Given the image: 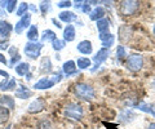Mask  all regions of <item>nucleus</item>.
I'll return each instance as SVG.
<instances>
[{
    "label": "nucleus",
    "mask_w": 155,
    "mask_h": 129,
    "mask_svg": "<svg viewBox=\"0 0 155 129\" xmlns=\"http://www.w3.org/2000/svg\"><path fill=\"white\" fill-rule=\"evenodd\" d=\"M109 56H110V49H106V48H101V49L97 52L96 56L93 57V62H94V66H93V69H92L91 71L92 73H94V71L100 67L101 65L104 63V62L109 58Z\"/></svg>",
    "instance_id": "0eeeda50"
},
{
    "label": "nucleus",
    "mask_w": 155,
    "mask_h": 129,
    "mask_svg": "<svg viewBox=\"0 0 155 129\" xmlns=\"http://www.w3.org/2000/svg\"><path fill=\"white\" fill-rule=\"evenodd\" d=\"M57 39V35H56V32L54 31H52V30H45L44 32H43V35H41V41H43V44L47 41H49V43H53Z\"/></svg>",
    "instance_id": "b1692460"
},
{
    "label": "nucleus",
    "mask_w": 155,
    "mask_h": 129,
    "mask_svg": "<svg viewBox=\"0 0 155 129\" xmlns=\"http://www.w3.org/2000/svg\"><path fill=\"white\" fill-rule=\"evenodd\" d=\"M5 129H11V127H9V125H8V127H7V128H5Z\"/></svg>",
    "instance_id": "49530a36"
},
{
    "label": "nucleus",
    "mask_w": 155,
    "mask_h": 129,
    "mask_svg": "<svg viewBox=\"0 0 155 129\" xmlns=\"http://www.w3.org/2000/svg\"><path fill=\"white\" fill-rule=\"evenodd\" d=\"M28 11V4L27 3H21L18 5V9H17V16H19V17H23L26 14V12Z\"/></svg>",
    "instance_id": "cd10ccee"
},
{
    "label": "nucleus",
    "mask_w": 155,
    "mask_h": 129,
    "mask_svg": "<svg viewBox=\"0 0 155 129\" xmlns=\"http://www.w3.org/2000/svg\"><path fill=\"white\" fill-rule=\"evenodd\" d=\"M153 32H154V36H155V25H154V27H153Z\"/></svg>",
    "instance_id": "a18cd8bd"
},
{
    "label": "nucleus",
    "mask_w": 155,
    "mask_h": 129,
    "mask_svg": "<svg viewBox=\"0 0 155 129\" xmlns=\"http://www.w3.org/2000/svg\"><path fill=\"white\" fill-rule=\"evenodd\" d=\"M16 85H17V82H16V79L13 78V79H11V80H9V82L7 83L5 87L2 88V90H3V92H8V90H12V89L16 88Z\"/></svg>",
    "instance_id": "7c9ffc66"
},
{
    "label": "nucleus",
    "mask_w": 155,
    "mask_h": 129,
    "mask_svg": "<svg viewBox=\"0 0 155 129\" xmlns=\"http://www.w3.org/2000/svg\"><path fill=\"white\" fill-rule=\"evenodd\" d=\"M147 112H149V114H151V115L155 118V105H149Z\"/></svg>",
    "instance_id": "4c0bfd02"
},
{
    "label": "nucleus",
    "mask_w": 155,
    "mask_h": 129,
    "mask_svg": "<svg viewBox=\"0 0 155 129\" xmlns=\"http://www.w3.org/2000/svg\"><path fill=\"white\" fill-rule=\"evenodd\" d=\"M64 114L67 118L75 119V120H81V118L84 115V111H83V107L79 103H69L65 107Z\"/></svg>",
    "instance_id": "20e7f679"
},
{
    "label": "nucleus",
    "mask_w": 155,
    "mask_h": 129,
    "mask_svg": "<svg viewBox=\"0 0 155 129\" xmlns=\"http://www.w3.org/2000/svg\"><path fill=\"white\" fill-rule=\"evenodd\" d=\"M45 108V99L44 98H36L35 101L30 103V106L27 108L28 114H39Z\"/></svg>",
    "instance_id": "9b49d317"
},
{
    "label": "nucleus",
    "mask_w": 155,
    "mask_h": 129,
    "mask_svg": "<svg viewBox=\"0 0 155 129\" xmlns=\"http://www.w3.org/2000/svg\"><path fill=\"white\" fill-rule=\"evenodd\" d=\"M19 61H21V56H19V54L12 56V60H11V63H9V66H11V67H14L16 62H19Z\"/></svg>",
    "instance_id": "e433bc0d"
},
{
    "label": "nucleus",
    "mask_w": 155,
    "mask_h": 129,
    "mask_svg": "<svg viewBox=\"0 0 155 129\" xmlns=\"http://www.w3.org/2000/svg\"><path fill=\"white\" fill-rule=\"evenodd\" d=\"M39 11H41V13H48L51 12V2H41L39 5Z\"/></svg>",
    "instance_id": "c756f323"
},
{
    "label": "nucleus",
    "mask_w": 155,
    "mask_h": 129,
    "mask_svg": "<svg viewBox=\"0 0 155 129\" xmlns=\"http://www.w3.org/2000/svg\"><path fill=\"white\" fill-rule=\"evenodd\" d=\"M62 80V74L61 73H54L51 74L49 76H45V78H41L39 82H36L34 84V89L38 90H47L51 89L52 87H54L57 83H60Z\"/></svg>",
    "instance_id": "f257e3e1"
},
{
    "label": "nucleus",
    "mask_w": 155,
    "mask_h": 129,
    "mask_svg": "<svg viewBox=\"0 0 155 129\" xmlns=\"http://www.w3.org/2000/svg\"><path fill=\"white\" fill-rule=\"evenodd\" d=\"M31 26V16L28 13H26L23 17H21V20H19L17 23H16V27H14V30H16V34L21 35L23 31L26 30L27 27Z\"/></svg>",
    "instance_id": "1a4fd4ad"
},
{
    "label": "nucleus",
    "mask_w": 155,
    "mask_h": 129,
    "mask_svg": "<svg viewBox=\"0 0 155 129\" xmlns=\"http://www.w3.org/2000/svg\"><path fill=\"white\" fill-rule=\"evenodd\" d=\"M28 9H31V12H32V13H36V12H38V8H36L35 5H34V4H31V5H28Z\"/></svg>",
    "instance_id": "a19ab883"
},
{
    "label": "nucleus",
    "mask_w": 155,
    "mask_h": 129,
    "mask_svg": "<svg viewBox=\"0 0 155 129\" xmlns=\"http://www.w3.org/2000/svg\"><path fill=\"white\" fill-rule=\"evenodd\" d=\"M105 17V8L102 7H96L94 9H92L91 13H89V18L91 21H98L101 18Z\"/></svg>",
    "instance_id": "6ab92c4d"
},
{
    "label": "nucleus",
    "mask_w": 155,
    "mask_h": 129,
    "mask_svg": "<svg viewBox=\"0 0 155 129\" xmlns=\"http://www.w3.org/2000/svg\"><path fill=\"white\" fill-rule=\"evenodd\" d=\"M75 95L84 101H92L96 97L94 88L88 83H80L75 85Z\"/></svg>",
    "instance_id": "f03ea898"
},
{
    "label": "nucleus",
    "mask_w": 155,
    "mask_h": 129,
    "mask_svg": "<svg viewBox=\"0 0 155 129\" xmlns=\"http://www.w3.org/2000/svg\"><path fill=\"white\" fill-rule=\"evenodd\" d=\"M26 36H27V39L30 40V41H32V43L38 41V39H39L38 26H36V25H31L30 27H28V30H27V34H26Z\"/></svg>",
    "instance_id": "5701e85b"
},
{
    "label": "nucleus",
    "mask_w": 155,
    "mask_h": 129,
    "mask_svg": "<svg viewBox=\"0 0 155 129\" xmlns=\"http://www.w3.org/2000/svg\"><path fill=\"white\" fill-rule=\"evenodd\" d=\"M116 57H118L120 61L127 58V53H125V49H124L123 45H119L118 48H116Z\"/></svg>",
    "instance_id": "2f4dec72"
},
{
    "label": "nucleus",
    "mask_w": 155,
    "mask_h": 129,
    "mask_svg": "<svg viewBox=\"0 0 155 129\" xmlns=\"http://www.w3.org/2000/svg\"><path fill=\"white\" fill-rule=\"evenodd\" d=\"M52 21H53V25H54V26H57L58 28H61V27H62V26H61V23H60V22H57V20H54V18H53Z\"/></svg>",
    "instance_id": "79ce46f5"
},
{
    "label": "nucleus",
    "mask_w": 155,
    "mask_h": 129,
    "mask_svg": "<svg viewBox=\"0 0 155 129\" xmlns=\"http://www.w3.org/2000/svg\"><path fill=\"white\" fill-rule=\"evenodd\" d=\"M16 97L17 98H21V99H27V98H30V97H32V92L28 88H26L25 85H19V87L17 88V90H16Z\"/></svg>",
    "instance_id": "a211bd4d"
},
{
    "label": "nucleus",
    "mask_w": 155,
    "mask_h": 129,
    "mask_svg": "<svg viewBox=\"0 0 155 129\" xmlns=\"http://www.w3.org/2000/svg\"><path fill=\"white\" fill-rule=\"evenodd\" d=\"M14 70H16V74L18 76H25L30 70V65L27 62H19L17 66H14Z\"/></svg>",
    "instance_id": "4be33fe9"
},
{
    "label": "nucleus",
    "mask_w": 155,
    "mask_h": 129,
    "mask_svg": "<svg viewBox=\"0 0 155 129\" xmlns=\"http://www.w3.org/2000/svg\"><path fill=\"white\" fill-rule=\"evenodd\" d=\"M0 63H3V65H7L8 63V61L5 58V56H3L2 53H0Z\"/></svg>",
    "instance_id": "ea45409f"
},
{
    "label": "nucleus",
    "mask_w": 155,
    "mask_h": 129,
    "mask_svg": "<svg viewBox=\"0 0 155 129\" xmlns=\"http://www.w3.org/2000/svg\"><path fill=\"white\" fill-rule=\"evenodd\" d=\"M0 49H3V50L9 49V43H8V41H5V43H0Z\"/></svg>",
    "instance_id": "58836bf2"
},
{
    "label": "nucleus",
    "mask_w": 155,
    "mask_h": 129,
    "mask_svg": "<svg viewBox=\"0 0 155 129\" xmlns=\"http://www.w3.org/2000/svg\"><path fill=\"white\" fill-rule=\"evenodd\" d=\"M71 5H72V3L70 2V0H65V2L57 3V7H58V8H70Z\"/></svg>",
    "instance_id": "c9c22d12"
},
{
    "label": "nucleus",
    "mask_w": 155,
    "mask_h": 129,
    "mask_svg": "<svg viewBox=\"0 0 155 129\" xmlns=\"http://www.w3.org/2000/svg\"><path fill=\"white\" fill-rule=\"evenodd\" d=\"M52 61L49 57H43L41 61H40V66H39V71L40 74H51L52 73Z\"/></svg>",
    "instance_id": "2eb2a0df"
},
{
    "label": "nucleus",
    "mask_w": 155,
    "mask_h": 129,
    "mask_svg": "<svg viewBox=\"0 0 155 129\" xmlns=\"http://www.w3.org/2000/svg\"><path fill=\"white\" fill-rule=\"evenodd\" d=\"M132 27L128 26V25H123L119 27V32H118V36H119V40L125 44V43H129L130 37H132Z\"/></svg>",
    "instance_id": "9d476101"
},
{
    "label": "nucleus",
    "mask_w": 155,
    "mask_h": 129,
    "mask_svg": "<svg viewBox=\"0 0 155 129\" xmlns=\"http://www.w3.org/2000/svg\"><path fill=\"white\" fill-rule=\"evenodd\" d=\"M154 87H155V82H154Z\"/></svg>",
    "instance_id": "de8ad7c7"
},
{
    "label": "nucleus",
    "mask_w": 155,
    "mask_h": 129,
    "mask_svg": "<svg viewBox=\"0 0 155 129\" xmlns=\"http://www.w3.org/2000/svg\"><path fill=\"white\" fill-rule=\"evenodd\" d=\"M78 65V67L80 70H85V69H89L91 65H92V61L88 58V57H80V58H78V61L75 62Z\"/></svg>",
    "instance_id": "393cba45"
},
{
    "label": "nucleus",
    "mask_w": 155,
    "mask_h": 129,
    "mask_svg": "<svg viewBox=\"0 0 155 129\" xmlns=\"http://www.w3.org/2000/svg\"><path fill=\"white\" fill-rule=\"evenodd\" d=\"M43 47L44 44L43 43H32V41H28L27 44L25 45V54L28 57V58L31 60H36L39 58V56H40V52L43 49Z\"/></svg>",
    "instance_id": "423d86ee"
},
{
    "label": "nucleus",
    "mask_w": 155,
    "mask_h": 129,
    "mask_svg": "<svg viewBox=\"0 0 155 129\" xmlns=\"http://www.w3.org/2000/svg\"><path fill=\"white\" fill-rule=\"evenodd\" d=\"M80 11L83 12V13H91L92 8H91V4H89V2H85V3H83V5H81Z\"/></svg>",
    "instance_id": "f704fd0d"
},
{
    "label": "nucleus",
    "mask_w": 155,
    "mask_h": 129,
    "mask_svg": "<svg viewBox=\"0 0 155 129\" xmlns=\"http://www.w3.org/2000/svg\"><path fill=\"white\" fill-rule=\"evenodd\" d=\"M76 50L81 54H91L93 52V45L89 40H81L76 47Z\"/></svg>",
    "instance_id": "ddd939ff"
},
{
    "label": "nucleus",
    "mask_w": 155,
    "mask_h": 129,
    "mask_svg": "<svg viewBox=\"0 0 155 129\" xmlns=\"http://www.w3.org/2000/svg\"><path fill=\"white\" fill-rule=\"evenodd\" d=\"M0 106L5 107L8 110H13L14 108V99L11 97V95H2L0 97Z\"/></svg>",
    "instance_id": "412c9836"
},
{
    "label": "nucleus",
    "mask_w": 155,
    "mask_h": 129,
    "mask_svg": "<svg viewBox=\"0 0 155 129\" xmlns=\"http://www.w3.org/2000/svg\"><path fill=\"white\" fill-rule=\"evenodd\" d=\"M125 66L132 73H138L143 67V57L137 53L129 54L127 56V60H125Z\"/></svg>",
    "instance_id": "7ed1b4c3"
},
{
    "label": "nucleus",
    "mask_w": 155,
    "mask_h": 129,
    "mask_svg": "<svg viewBox=\"0 0 155 129\" xmlns=\"http://www.w3.org/2000/svg\"><path fill=\"white\" fill-rule=\"evenodd\" d=\"M13 31V26L8 21H0V43H5L9 39V35Z\"/></svg>",
    "instance_id": "6e6552de"
},
{
    "label": "nucleus",
    "mask_w": 155,
    "mask_h": 129,
    "mask_svg": "<svg viewBox=\"0 0 155 129\" xmlns=\"http://www.w3.org/2000/svg\"><path fill=\"white\" fill-rule=\"evenodd\" d=\"M75 35H76V31H75V26L72 25H67L64 30V40L66 43H71L75 40Z\"/></svg>",
    "instance_id": "dca6fc26"
},
{
    "label": "nucleus",
    "mask_w": 155,
    "mask_h": 129,
    "mask_svg": "<svg viewBox=\"0 0 155 129\" xmlns=\"http://www.w3.org/2000/svg\"><path fill=\"white\" fill-rule=\"evenodd\" d=\"M8 80H9V74L5 73V71H3V70H0V89L3 87H5Z\"/></svg>",
    "instance_id": "bb28decb"
},
{
    "label": "nucleus",
    "mask_w": 155,
    "mask_h": 129,
    "mask_svg": "<svg viewBox=\"0 0 155 129\" xmlns=\"http://www.w3.org/2000/svg\"><path fill=\"white\" fill-rule=\"evenodd\" d=\"M97 30H98L100 34H106V32L110 31V23L107 18H101V20L97 21Z\"/></svg>",
    "instance_id": "aec40b11"
},
{
    "label": "nucleus",
    "mask_w": 155,
    "mask_h": 129,
    "mask_svg": "<svg viewBox=\"0 0 155 129\" xmlns=\"http://www.w3.org/2000/svg\"><path fill=\"white\" fill-rule=\"evenodd\" d=\"M138 7H140V3L136 2V0H124L119 4V9H120V13L123 16H133V14L138 11Z\"/></svg>",
    "instance_id": "39448f33"
},
{
    "label": "nucleus",
    "mask_w": 155,
    "mask_h": 129,
    "mask_svg": "<svg viewBox=\"0 0 155 129\" xmlns=\"http://www.w3.org/2000/svg\"><path fill=\"white\" fill-rule=\"evenodd\" d=\"M36 129H52V123L49 120H41L38 124Z\"/></svg>",
    "instance_id": "473e14b6"
},
{
    "label": "nucleus",
    "mask_w": 155,
    "mask_h": 129,
    "mask_svg": "<svg viewBox=\"0 0 155 129\" xmlns=\"http://www.w3.org/2000/svg\"><path fill=\"white\" fill-rule=\"evenodd\" d=\"M9 119V110L0 106V123H5Z\"/></svg>",
    "instance_id": "c85d7f7f"
},
{
    "label": "nucleus",
    "mask_w": 155,
    "mask_h": 129,
    "mask_svg": "<svg viewBox=\"0 0 155 129\" xmlns=\"http://www.w3.org/2000/svg\"><path fill=\"white\" fill-rule=\"evenodd\" d=\"M52 47H53V49L57 50V52H60L64 48L66 47V41L65 40H60V39H56L52 43Z\"/></svg>",
    "instance_id": "a878e982"
},
{
    "label": "nucleus",
    "mask_w": 155,
    "mask_h": 129,
    "mask_svg": "<svg viewBox=\"0 0 155 129\" xmlns=\"http://www.w3.org/2000/svg\"><path fill=\"white\" fill-rule=\"evenodd\" d=\"M62 70H64V74H65L66 78H70V76H74L78 74L76 63H75V61H72V60L66 61L64 63V66H62Z\"/></svg>",
    "instance_id": "f8f14e48"
},
{
    "label": "nucleus",
    "mask_w": 155,
    "mask_h": 129,
    "mask_svg": "<svg viewBox=\"0 0 155 129\" xmlns=\"http://www.w3.org/2000/svg\"><path fill=\"white\" fill-rule=\"evenodd\" d=\"M16 5H17V0H9V2H8V5H7V12H8V13L14 12V9H16Z\"/></svg>",
    "instance_id": "72a5a7b5"
},
{
    "label": "nucleus",
    "mask_w": 155,
    "mask_h": 129,
    "mask_svg": "<svg viewBox=\"0 0 155 129\" xmlns=\"http://www.w3.org/2000/svg\"><path fill=\"white\" fill-rule=\"evenodd\" d=\"M58 18H60L62 22L71 23V22H74V21L78 20V16L71 11H64V12H61L60 14H58Z\"/></svg>",
    "instance_id": "f3484780"
},
{
    "label": "nucleus",
    "mask_w": 155,
    "mask_h": 129,
    "mask_svg": "<svg viewBox=\"0 0 155 129\" xmlns=\"http://www.w3.org/2000/svg\"><path fill=\"white\" fill-rule=\"evenodd\" d=\"M147 129H155V123H151V124H150Z\"/></svg>",
    "instance_id": "c03bdc74"
},
{
    "label": "nucleus",
    "mask_w": 155,
    "mask_h": 129,
    "mask_svg": "<svg viewBox=\"0 0 155 129\" xmlns=\"http://www.w3.org/2000/svg\"><path fill=\"white\" fill-rule=\"evenodd\" d=\"M100 40H101V43H102L104 48H106V49H110V48L114 45L115 36L111 34V32H106V34H100Z\"/></svg>",
    "instance_id": "4468645a"
},
{
    "label": "nucleus",
    "mask_w": 155,
    "mask_h": 129,
    "mask_svg": "<svg viewBox=\"0 0 155 129\" xmlns=\"http://www.w3.org/2000/svg\"><path fill=\"white\" fill-rule=\"evenodd\" d=\"M7 5H8V2H7V0H5V2H0V7L7 8Z\"/></svg>",
    "instance_id": "37998d69"
}]
</instances>
